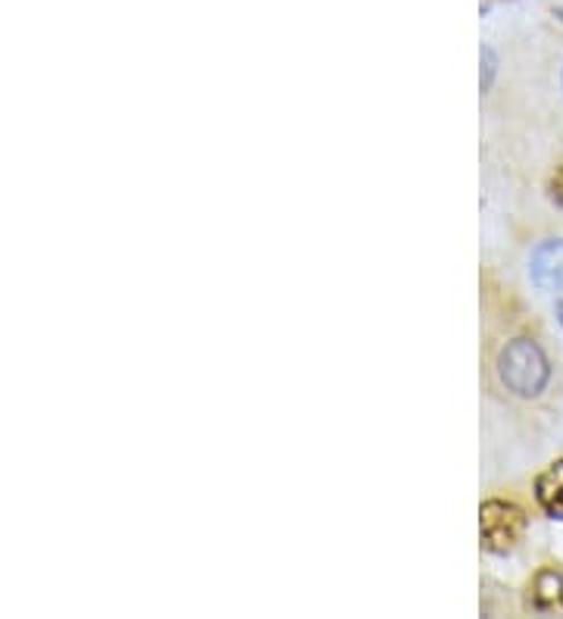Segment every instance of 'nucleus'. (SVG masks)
<instances>
[{
	"instance_id": "obj_1",
	"label": "nucleus",
	"mask_w": 563,
	"mask_h": 619,
	"mask_svg": "<svg viewBox=\"0 0 563 619\" xmlns=\"http://www.w3.org/2000/svg\"><path fill=\"white\" fill-rule=\"evenodd\" d=\"M497 376L516 398H539L551 379V367L532 338H514L497 353Z\"/></svg>"
},
{
	"instance_id": "obj_2",
	"label": "nucleus",
	"mask_w": 563,
	"mask_h": 619,
	"mask_svg": "<svg viewBox=\"0 0 563 619\" xmlns=\"http://www.w3.org/2000/svg\"><path fill=\"white\" fill-rule=\"evenodd\" d=\"M526 532V513L511 501H485L480 510L482 548L492 553H511Z\"/></svg>"
},
{
	"instance_id": "obj_3",
	"label": "nucleus",
	"mask_w": 563,
	"mask_h": 619,
	"mask_svg": "<svg viewBox=\"0 0 563 619\" xmlns=\"http://www.w3.org/2000/svg\"><path fill=\"white\" fill-rule=\"evenodd\" d=\"M532 282L542 291H563V241L551 238L542 241L532 253Z\"/></svg>"
},
{
	"instance_id": "obj_4",
	"label": "nucleus",
	"mask_w": 563,
	"mask_h": 619,
	"mask_svg": "<svg viewBox=\"0 0 563 619\" xmlns=\"http://www.w3.org/2000/svg\"><path fill=\"white\" fill-rule=\"evenodd\" d=\"M535 613H563V572L554 567L539 569L530 582L526 598Z\"/></svg>"
},
{
	"instance_id": "obj_5",
	"label": "nucleus",
	"mask_w": 563,
	"mask_h": 619,
	"mask_svg": "<svg viewBox=\"0 0 563 619\" xmlns=\"http://www.w3.org/2000/svg\"><path fill=\"white\" fill-rule=\"evenodd\" d=\"M535 501H539V507L551 519H563V460L551 463L539 476V482H535Z\"/></svg>"
},
{
	"instance_id": "obj_6",
	"label": "nucleus",
	"mask_w": 563,
	"mask_h": 619,
	"mask_svg": "<svg viewBox=\"0 0 563 619\" xmlns=\"http://www.w3.org/2000/svg\"><path fill=\"white\" fill-rule=\"evenodd\" d=\"M492 79H495V53L482 51V91H488L492 88Z\"/></svg>"
},
{
	"instance_id": "obj_7",
	"label": "nucleus",
	"mask_w": 563,
	"mask_h": 619,
	"mask_svg": "<svg viewBox=\"0 0 563 619\" xmlns=\"http://www.w3.org/2000/svg\"><path fill=\"white\" fill-rule=\"evenodd\" d=\"M547 194H551V201L563 207V163L554 169V176L547 179Z\"/></svg>"
},
{
	"instance_id": "obj_8",
	"label": "nucleus",
	"mask_w": 563,
	"mask_h": 619,
	"mask_svg": "<svg viewBox=\"0 0 563 619\" xmlns=\"http://www.w3.org/2000/svg\"><path fill=\"white\" fill-rule=\"evenodd\" d=\"M557 319H561V326H563V301H557Z\"/></svg>"
}]
</instances>
